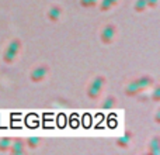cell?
<instances>
[{"instance_id": "16", "label": "cell", "mask_w": 160, "mask_h": 155, "mask_svg": "<svg viewBox=\"0 0 160 155\" xmlns=\"http://www.w3.org/2000/svg\"><path fill=\"white\" fill-rule=\"evenodd\" d=\"M150 99H152L155 103H159V102H160V86H159V85H155Z\"/></svg>"}, {"instance_id": "4", "label": "cell", "mask_w": 160, "mask_h": 155, "mask_svg": "<svg viewBox=\"0 0 160 155\" xmlns=\"http://www.w3.org/2000/svg\"><path fill=\"white\" fill-rule=\"evenodd\" d=\"M117 35V25L112 24V23H108L102 27L101 33H100V41L104 45H110L112 44L114 38Z\"/></svg>"}, {"instance_id": "17", "label": "cell", "mask_w": 160, "mask_h": 155, "mask_svg": "<svg viewBox=\"0 0 160 155\" xmlns=\"http://www.w3.org/2000/svg\"><path fill=\"white\" fill-rule=\"evenodd\" d=\"M146 4L149 8H156L159 6V0H146Z\"/></svg>"}, {"instance_id": "12", "label": "cell", "mask_w": 160, "mask_h": 155, "mask_svg": "<svg viewBox=\"0 0 160 155\" xmlns=\"http://www.w3.org/2000/svg\"><path fill=\"white\" fill-rule=\"evenodd\" d=\"M11 142H13L11 137H2L0 138V152H8Z\"/></svg>"}, {"instance_id": "13", "label": "cell", "mask_w": 160, "mask_h": 155, "mask_svg": "<svg viewBox=\"0 0 160 155\" xmlns=\"http://www.w3.org/2000/svg\"><path fill=\"white\" fill-rule=\"evenodd\" d=\"M24 141H25V147L27 148L35 150V148L39 145V142H41V138H39V137H28V138H25Z\"/></svg>"}, {"instance_id": "18", "label": "cell", "mask_w": 160, "mask_h": 155, "mask_svg": "<svg viewBox=\"0 0 160 155\" xmlns=\"http://www.w3.org/2000/svg\"><path fill=\"white\" fill-rule=\"evenodd\" d=\"M155 123L156 124H160V111H158V113L155 114Z\"/></svg>"}, {"instance_id": "3", "label": "cell", "mask_w": 160, "mask_h": 155, "mask_svg": "<svg viewBox=\"0 0 160 155\" xmlns=\"http://www.w3.org/2000/svg\"><path fill=\"white\" fill-rule=\"evenodd\" d=\"M21 40L20 38H13L10 42H8V45L6 47L4 52H3V62L7 65L13 64L14 61H16V58L18 56L20 51H21Z\"/></svg>"}, {"instance_id": "1", "label": "cell", "mask_w": 160, "mask_h": 155, "mask_svg": "<svg viewBox=\"0 0 160 155\" xmlns=\"http://www.w3.org/2000/svg\"><path fill=\"white\" fill-rule=\"evenodd\" d=\"M153 85H155V79H153V76L142 75V76L136 78V79L131 80V82L127 85V88H125L124 93L129 97H135V96H138V94H141L142 92H145L146 89L152 88Z\"/></svg>"}, {"instance_id": "2", "label": "cell", "mask_w": 160, "mask_h": 155, "mask_svg": "<svg viewBox=\"0 0 160 155\" xmlns=\"http://www.w3.org/2000/svg\"><path fill=\"white\" fill-rule=\"evenodd\" d=\"M105 83H107V79H105L104 75L94 76L93 80L88 83L87 90H86L88 99L90 100H97L98 99L100 94H101V92H102V89H104V86H105Z\"/></svg>"}, {"instance_id": "7", "label": "cell", "mask_w": 160, "mask_h": 155, "mask_svg": "<svg viewBox=\"0 0 160 155\" xmlns=\"http://www.w3.org/2000/svg\"><path fill=\"white\" fill-rule=\"evenodd\" d=\"M62 16V7L59 4H53L48 8V13H47V17L51 23H56L59 20V17Z\"/></svg>"}, {"instance_id": "14", "label": "cell", "mask_w": 160, "mask_h": 155, "mask_svg": "<svg viewBox=\"0 0 160 155\" xmlns=\"http://www.w3.org/2000/svg\"><path fill=\"white\" fill-rule=\"evenodd\" d=\"M146 8H148L146 0H136L135 4H133V10H135V13H143Z\"/></svg>"}, {"instance_id": "15", "label": "cell", "mask_w": 160, "mask_h": 155, "mask_svg": "<svg viewBox=\"0 0 160 155\" xmlns=\"http://www.w3.org/2000/svg\"><path fill=\"white\" fill-rule=\"evenodd\" d=\"M79 4L84 8H91L98 4V0H79Z\"/></svg>"}, {"instance_id": "11", "label": "cell", "mask_w": 160, "mask_h": 155, "mask_svg": "<svg viewBox=\"0 0 160 155\" xmlns=\"http://www.w3.org/2000/svg\"><path fill=\"white\" fill-rule=\"evenodd\" d=\"M118 3H119V0H101L98 4V8H100V11L105 13V11H110L111 8H112L114 6H117Z\"/></svg>"}, {"instance_id": "5", "label": "cell", "mask_w": 160, "mask_h": 155, "mask_svg": "<svg viewBox=\"0 0 160 155\" xmlns=\"http://www.w3.org/2000/svg\"><path fill=\"white\" fill-rule=\"evenodd\" d=\"M48 73H49V67H48L47 64H39L31 71L30 79L32 83H39L47 78Z\"/></svg>"}, {"instance_id": "6", "label": "cell", "mask_w": 160, "mask_h": 155, "mask_svg": "<svg viewBox=\"0 0 160 155\" xmlns=\"http://www.w3.org/2000/svg\"><path fill=\"white\" fill-rule=\"evenodd\" d=\"M25 141L24 138H14L13 142H11L10 145V150H8V152L13 154V155H21L25 152Z\"/></svg>"}, {"instance_id": "8", "label": "cell", "mask_w": 160, "mask_h": 155, "mask_svg": "<svg viewBox=\"0 0 160 155\" xmlns=\"http://www.w3.org/2000/svg\"><path fill=\"white\" fill-rule=\"evenodd\" d=\"M132 137H133V134H132V131H125V134L124 136H121V137H118V138L115 140V145L117 147H119V148H128L129 147V142H131V140H132Z\"/></svg>"}, {"instance_id": "9", "label": "cell", "mask_w": 160, "mask_h": 155, "mask_svg": "<svg viewBox=\"0 0 160 155\" xmlns=\"http://www.w3.org/2000/svg\"><path fill=\"white\" fill-rule=\"evenodd\" d=\"M148 152L150 155H158L160 152V137L155 136L149 142V148H148Z\"/></svg>"}, {"instance_id": "10", "label": "cell", "mask_w": 160, "mask_h": 155, "mask_svg": "<svg viewBox=\"0 0 160 155\" xmlns=\"http://www.w3.org/2000/svg\"><path fill=\"white\" fill-rule=\"evenodd\" d=\"M117 103H118L117 97L112 96V94H108V96L104 99V102L101 103V109H102V110H110V109H114V107H115Z\"/></svg>"}]
</instances>
